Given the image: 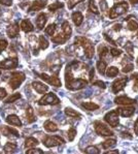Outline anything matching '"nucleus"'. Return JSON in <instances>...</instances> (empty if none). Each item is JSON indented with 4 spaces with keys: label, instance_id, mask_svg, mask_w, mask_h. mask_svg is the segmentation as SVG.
Masks as SVG:
<instances>
[{
    "label": "nucleus",
    "instance_id": "nucleus-1",
    "mask_svg": "<svg viewBox=\"0 0 138 154\" xmlns=\"http://www.w3.org/2000/svg\"><path fill=\"white\" fill-rule=\"evenodd\" d=\"M66 88L69 90H80L87 86L88 81L85 79H73L71 73V65H68L65 72Z\"/></svg>",
    "mask_w": 138,
    "mask_h": 154
},
{
    "label": "nucleus",
    "instance_id": "nucleus-2",
    "mask_svg": "<svg viewBox=\"0 0 138 154\" xmlns=\"http://www.w3.org/2000/svg\"><path fill=\"white\" fill-rule=\"evenodd\" d=\"M75 45H80L84 48L85 54L86 56L88 57L89 59H91L94 57L95 54V48H94V45L92 44L91 41H89L88 38L86 37H76L75 38Z\"/></svg>",
    "mask_w": 138,
    "mask_h": 154
},
{
    "label": "nucleus",
    "instance_id": "nucleus-3",
    "mask_svg": "<svg viewBox=\"0 0 138 154\" xmlns=\"http://www.w3.org/2000/svg\"><path fill=\"white\" fill-rule=\"evenodd\" d=\"M129 8V4L127 1H122L120 3H116L111 8V9L109 11V18L110 19H116L118 17L124 15L126 11Z\"/></svg>",
    "mask_w": 138,
    "mask_h": 154
},
{
    "label": "nucleus",
    "instance_id": "nucleus-4",
    "mask_svg": "<svg viewBox=\"0 0 138 154\" xmlns=\"http://www.w3.org/2000/svg\"><path fill=\"white\" fill-rule=\"evenodd\" d=\"M94 128L96 134L102 137H111L113 136V131L111 130L107 125H105L101 121H95L94 122Z\"/></svg>",
    "mask_w": 138,
    "mask_h": 154
},
{
    "label": "nucleus",
    "instance_id": "nucleus-5",
    "mask_svg": "<svg viewBox=\"0 0 138 154\" xmlns=\"http://www.w3.org/2000/svg\"><path fill=\"white\" fill-rule=\"evenodd\" d=\"M60 103V99L58 96L54 93H46L44 97H41L38 100L39 106H46V105H59Z\"/></svg>",
    "mask_w": 138,
    "mask_h": 154
},
{
    "label": "nucleus",
    "instance_id": "nucleus-6",
    "mask_svg": "<svg viewBox=\"0 0 138 154\" xmlns=\"http://www.w3.org/2000/svg\"><path fill=\"white\" fill-rule=\"evenodd\" d=\"M25 79H26V77L23 72H14L13 75H11L10 80H9V86H10L11 89L19 88V87L21 86V84L25 81Z\"/></svg>",
    "mask_w": 138,
    "mask_h": 154
},
{
    "label": "nucleus",
    "instance_id": "nucleus-7",
    "mask_svg": "<svg viewBox=\"0 0 138 154\" xmlns=\"http://www.w3.org/2000/svg\"><path fill=\"white\" fill-rule=\"evenodd\" d=\"M64 143V140L61 137L58 136H47L44 140V145L47 148H52V147L60 146L61 144Z\"/></svg>",
    "mask_w": 138,
    "mask_h": 154
},
{
    "label": "nucleus",
    "instance_id": "nucleus-8",
    "mask_svg": "<svg viewBox=\"0 0 138 154\" xmlns=\"http://www.w3.org/2000/svg\"><path fill=\"white\" fill-rule=\"evenodd\" d=\"M104 120L110 125L111 127H116L120 123L118 120V112L116 110L115 111H110L104 116Z\"/></svg>",
    "mask_w": 138,
    "mask_h": 154
},
{
    "label": "nucleus",
    "instance_id": "nucleus-9",
    "mask_svg": "<svg viewBox=\"0 0 138 154\" xmlns=\"http://www.w3.org/2000/svg\"><path fill=\"white\" fill-rule=\"evenodd\" d=\"M19 61L16 58H8L0 61V69H13L18 67Z\"/></svg>",
    "mask_w": 138,
    "mask_h": 154
},
{
    "label": "nucleus",
    "instance_id": "nucleus-10",
    "mask_svg": "<svg viewBox=\"0 0 138 154\" xmlns=\"http://www.w3.org/2000/svg\"><path fill=\"white\" fill-rule=\"evenodd\" d=\"M40 79H42L44 81H46V83L51 84L52 86L55 87H60L61 86V80L59 79L57 75H47L46 73H40L39 75Z\"/></svg>",
    "mask_w": 138,
    "mask_h": 154
},
{
    "label": "nucleus",
    "instance_id": "nucleus-11",
    "mask_svg": "<svg viewBox=\"0 0 138 154\" xmlns=\"http://www.w3.org/2000/svg\"><path fill=\"white\" fill-rule=\"evenodd\" d=\"M127 82H128L127 78H122V79L116 80L112 84V92L113 93H118V92L122 91V90L125 88Z\"/></svg>",
    "mask_w": 138,
    "mask_h": 154
},
{
    "label": "nucleus",
    "instance_id": "nucleus-12",
    "mask_svg": "<svg viewBox=\"0 0 138 154\" xmlns=\"http://www.w3.org/2000/svg\"><path fill=\"white\" fill-rule=\"evenodd\" d=\"M115 103L116 105H122V106H132L136 103L135 99H132L128 96L122 95V96H118V97H116L115 99Z\"/></svg>",
    "mask_w": 138,
    "mask_h": 154
},
{
    "label": "nucleus",
    "instance_id": "nucleus-13",
    "mask_svg": "<svg viewBox=\"0 0 138 154\" xmlns=\"http://www.w3.org/2000/svg\"><path fill=\"white\" fill-rule=\"evenodd\" d=\"M19 32H20V26H19L18 23H14V24L9 25L8 29H6V34L10 38H15V37L18 36Z\"/></svg>",
    "mask_w": 138,
    "mask_h": 154
},
{
    "label": "nucleus",
    "instance_id": "nucleus-14",
    "mask_svg": "<svg viewBox=\"0 0 138 154\" xmlns=\"http://www.w3.org/2000/svg\"><path fill=\"white\" fill-rule=\"evenodd\" d=\"M116 111L118 112V115H121L122 117H131L135 112V108L127 106H124V108H118Z\"/></svg>",
    "mask_w": 138,
    "mask_h": 154
},
{
    "label": "nucleus",
    "instance_id": "nucleus-15",
    "mask_svg": "<svg viewBox=\"0 0 138 154\" xmlns=\"http://www.w3.org/2000/svg\"><path fill=\"white\" fill-rule=\"evenodd\" d=\"M46 5V0H36V1H33L32 5L30 6V8L28 9L29 11H40Z\"/></svg>",
    "mask_w": 138,
    "mask_h": 154
},
{
    "label": "nucleus",
    "instance_id": "nucleus-16",
    "mask_svg": "<svg viewBox=\"0 0 138 154\" xmlns=\"http://www.w3.org/2000/svg\"><path fill=\"white\" fill-rule=\"evenodd\" d=\"M32 87L34 88L35 91L38 92V93H40V94H44V93H46V92L49 91V87H47L46 85L40 83V82H33Z\"/></svg>",
    "mask_w": 138,
    "mask_h": 154
},
{
    "label": "nucleus",
    "instance_id": "nucleus-17",
    "mask_svg": "<svg viewBox=\"0 0 138 154\" xmlns=\"http://www.w3.org/2000/svg\"><path fill=\"white\" fill-rule=\"evenodd\" d=\"M6 122L10 125H15V126H22V122H21L20 118L18 117L16 115H9L6 117Z\"/></svg>",
    "mask_w": 138,
    "mask_h": 154
},
{
    "label": "nucleus",
    "instance_id": "nucleus-18",
    "mask_svg": "<svg viewBox=\"0 0 138 154\" xmlns=\"http://www.w3.org/2000/svg\"><path fill=\"white\" fill-rule=\"evenodd\" d=\"M46 21H47V18H46V14H40V15L37 17V19H36V26H37V29H39V30H41V29H44V25H46Z\"/></svg>",
    "mask_w": 138,
    "mask_h": 154
},
{
    "label": "nucleus",
    "instance_id": "nucleus-19",
    "mask_svg": "<svg viewBox=\"0 0 138 154\" xmlns=\"http://www.w3.org/2000/svg\"><path fill=\"white\" fill-rule=\"evenodd\" d=\"M21 28L24 32H31L34 30V27H33L32 23L30 22L29 20H23L22 23H21Z\"/></svg>",
    "mask_w": 138,
    "mask_h": 154
},
{
    "label": "nucleus",
    "instance_id": "nucleus-20",
    "mask_svg": "<svg viewBox=\"0 0 138 154\" xmlns=\"http://www.w3.org/2000/svg\"><path fill=\"white\" fill-rule=\"evenodd\" d=\"M72 21L75 24V26H80L82 21H84V16L80 11H75V13L72 14Z\"/></svg>",
    "mask_w": 138,
    "mask_h": 154
},
{
    "label": "nucleus",
    "instance_id": "nucleus-21",
    "mask_svg": "<svg viewBox=\"0 0 138 154\" xmlns=\"http://www.w3.org/2000/svg\"><path fill=\"white\" fill-rule=\"evenodd\" d=\"M67 36L65 35V33L64 32H60L59 34H57L56 36L52 37V41H53V42H55V44H64V42H66V41H67Z\"/></svg>",
    "mask_w": 138,
    "mask_h": 154
},
{
    "label": "nucleus",
    "instance_id": "nucleus-22",
    "mask_svg": "<svg viewBox=\"0 0 138 154\" xmlns=\"http://www.w3.org/2000/svg\"><path fill=\"white\" fill-rule=\"evenodd\" d=\"M44 127L46 130L51 131V132H55L58 130V126H57L56 123H54L53 121H50V120H47V121L44 123Z\"/></svg>",
    "mask_w": 138,
    "mask_h": 154
},
{
    "label": "nucleus",
    "instance_id": "nucleus-23",
    "mask_svg": "<svg viewBox=\"0 0 138 154\" xmlns=\"http://www.w3.org/2000/svg\"><path fill=\"white\" fill-rule=\"evenodd\" d=\"M0 130H1V131L3 132L4 136H8L9 134H15L16 137H20L19 132L16 131V129L11 128V127H8V126H0Z\"/></svg>",
    "mask_w": 138,
    "mask_h": 154
},
{
    "label": "nucleus",
    "instance_id": "nucleus-24",
    "mask_svg": "<svg viewBox=\"0 0 138 154\" xmlns=\"http://www.w3.org/2000/svg\"><path fill=\"white\" fill-rule=\"evenodd\" d=\"M26 117H27V121L29 123H32L36 120V118H35V116H34V111H33L32 106H29L27 108V110H26Z\"/></svg>",
    "mask_w": 138,
    "mask_h": 154
},
{
    "label": "nucleus",
    "instance_id": "nucleus-25",
    "mask_svg": "<svg viewBox=\"0 0 138 154\" xmlns=\"http://www.w3.org/2000/svg\"><path fill=\"white\" fill-rule=\"evenodd\" d=\"M62 29H63V32L65 33V35L67 36V38H70L71 34H72V29H71V26L67 21L63 22V24H62Z\"/></svg>",
    "mask_w": 138,
    "mask_h": 154
},
{
    "label": "nucleus",
    "instance_id": "nucleus-26",
    "mask_svg": "<svg viewBox=\"0 0 138 154\" xmlns=\"http://www.w3.org/2000/svg\"><path fill=\"white\" fill-rule=\"evenodd\" d=\"M38 144H39V142L37 141V139L33 138V137H30V138L26 139V141H25L26 148H33V147L37 146Z\"/></svg>",
    "mask_w": 138,
    "mask_h": 154
},
{
    "label": "nucleus",
    "instance_id": "nucleus-27",
    "mask_svg": "<svg viewBox=\"0 0 138 154\" xmlns=\"http://www.w3.org/2000/svg\"><path fill=\"white\" fill-rule=\"evenodd\" d=\"M131 17L126 19V21L128 20V29L131 30V31H135V30H138V23L133 19H130Z\"/></svg>",
    "mask_w": 138,
    "mask_h": 154
},
{
    "label": "nucleus",
    "instance_id": "nucleus-28",
    "mask_svg": "<svg viewBox=\"0 0 138 154\" xmlns=\"http://www.w3.org/2000/svg\"><path fill=\"white\" fill-rule=\"evenodd\" d=\"M82 106L85 110H88V111H96L99 109V106L94 103H82Z\"/></svg>",
    "mask_w": 138,
    "mask_h": 154
},
{
    "label": "nucleus",
    "instance_id": "nucleus-29",
    "mask_svg": "<svg viewBox=\"0 0 138 154\" xmlns=\"http://www.w3.org/2000/svg\"><path fill=\"white\" fill-rule=\"evenodd\" d=\"M3 149H4V152L5 153H14L16 150V145L15 143L8 142V143L5 144V146H4Z\"/></svg>",
    "mask_w": 138,
    "mask_h": 154
},
{
    "label": "nucleus",
    "instance_id": "nucleus-30",
    "mask_svg": "<svg viewBox=\"0 0 138 154\" xmlns=\"http://www.w3.org/2000/svg\"><path fill=\"white\" fill-rule=\"evenodd\" d=\"M65 114L67 116H69V117H71V118H80V114L76 112L75 110H73V109H71V108H67V109H65Z\"/></svg>",
    "mask_w": 138,
    "mask_h": 154
},
{
    "label": "nucleus",
    "instance_id": "nucleus-31",
    "mask_svg": "<svg viewBox=\"0 0 138 154\" xmlns=\"http://www.w3.org/2000/svg\"><path fill=\"white\" fill-rule=\"evenodd\" d=\"M118 68L116 67V66H110L108 67L107 72H106V75L108 78H115L116 75H118Z\"/></svg>",
    "mask_w": 138,
    "mask_h": 154
},
{
    "label": "nucleus",
    "instance_id": "nucleus-32",
    "mask_svg": "<svg viewBox=\"0 0 138 154\" xmlns=\"http://www.w3.org/2000/svg\"><path fill=\"white\" fill-rule=\"evenodd\" d=\"M116 145V141L115 139H110V140H106L105 142L102 143V147L103 149H109L111 147H115Z\"/></svg>",
    "mask_w": 138,
    "mask_h": 154
},
{
    "label": "nucleus",
    "instance_id": "nucleus-33",
    "mask_svg": "<svg viewBox=\"0 0 138 154\" xmlns=\"http://www.w3.org/2000/svg\"><path fill=\"white\" fill-rule=\"evenodd\" d=\"M97 69H98L100 75H104L106 70V63L104 62L103 60L98 61V62H97Z\"/></svg>",
    "mask_w": 138,
    "mask_h": 154
},
{
    "label": "nucleus",
    "instance_id": "nucleus-34",
    "mask_svg": "<svg viewBox=\"0 0 138 154\" xmlns=\"http://www.w3.org/2000/svg\"><path fill=\"white\" fill-rule=\"evenodd\" d=\"M39 47H40V49H42V50H46L47 49V47H49V42H47V39L44 35H40L39 36Z\"/></svg>",
    "mask_w": 138,
    "mask_h": 154
},
{
    "label": "nucleus",
    "instance_id": "nucleus-35",
    "mask_svg": "<svg viewBox=\"0 0 138 154\" xmlns=\"http://www.w3.org/2000/svg\"><path fill=\"white\" fill-rule=\"evenodd\" d=\"M64 6V4L62 3V2H59V1H56L54 2L53 4H51V5L49 6V11H57V9H60Z\"/></svg>",
    "mask_w": 138,
    "mask_h": 154
},
{
    "label": "nucleus",
    "instance_id": "nucleus-36",
    "mask_svg": "<svg viewBox=\"0 0 138 154\" xmlns=\"http://www.w3.org/2000/svg\"><path fill=\"white\" fill-rule=\"evenodd\" d=\"M89 9L92 11L93 14H95V15H98V14H99V11H98V8H97L96 4H95L94 0H90V2H89Z\"/></svg>",
    "mask_w": 138,
    "mask_h": 154
},
{
    "label": "nucleus",
    "instance_id": "nucleus-37",
    "mask_svg": "<svg viewBox=\"0 0 138 154\" xmlns=\"http://www.w3.org/2000/svg\"><path fill=\"white\" fill-rule=\"evenodd\" d=\"M85 152L88 154H99V150H98V148L95 146H89L85 150Z\"/></svg>",
    "mask_w": 138,
    "mask_h": 154
},
{
    "label": "nucleus",
    "instance_id": "nucleus-38",
    "mask_svg": "<svg viewBox=\"0 0 138 154\" xmlns=\"http://www.w3.org/2000/svg\"><path fill=\"white\" fill-rule=\"evenodd\" d=\"M20 98H21V94L20 93H15V94H13L10 97H8V99H6L5 103H11L18 100V99H20Z\"/></svg>",
    "mask_w": 138,
    "mask_h": 154
},
{
    "label": "nucleus",
    "instance_id": "nucleus-39",
    "mask_svg": "<svg viewBox=\"0 0 138 154\" xmlns=\"http://www.w3.org/2000/svg\"><path fill=\"white\" fill-rule=\"evenodd\" d=\"M55 30H56V24H51V25L47 26L46 29H44V31H46V34H49L52 36V35L55 33Z\"/></svg>",
    "mask_w": 138,
    "mask_h": 154
},
{
    "label": "nucleus",
    "instance_id": "nucleus-40",
    "mask_svg": "<svg viewBox=\"0 0 138 154\" xmlns=\"http://www.w3.org/2000/svg\"><path fill=\"white\" fill-rule=\"evenodd\" d=\"M75 136H76V129L73 128V127L69 128V130H68V140L69 141L72 142L73 140H74Z\"/></svg>",
    "mask_w": 138,
    "mask_h": 154
},
{
    "label": "nucleus",
    "instance_id": "nucleus-41",
    "mask_svg": "<svg viewBox=\"0 0 138 154\" xmlns=\"http://www.w3.org/2000/svg\"><path fill=\"white\" fill-rule=\"evenodd\" d=\"M108 49L106 47H100V51H99V56L101 59L105 58V56L108 54Z\"/></svg>",
    "mask_w": 138,
    "mask_h": 154
},
{
    "label": "nucleus",
    "instance_id": "nucleus-42",
    "mask_svg": "<svg viewBox=\"0 0 138 154\" xmlns=\"http://www.w3.org/2000/svg\"><path fill=\"white\" fill-rule=\"evenodd\" d=\"M8 41L6 39H0V53L8 48Z\"/></svg>",
    "mask_w": 138,
    "mask_h": 154
},
{
    "label": "nucleus",
    "instance_id": "nucleus-43",
    "mask_svg": "<svg viewBox=\"0 0 138 154\" xmlns=\"http://www.w3.org/2000/svg\"><path fill=\"white\" fill-rule=\"evenodd\" d=\"M82 1H84V0H69L68 1V8H73L77 3H80V2H82Z\"/></svg>",
    "mask_w": 138,
    "mask_h": 154
},
{
    "label": "nucleus",
    "instance_id": "nucleus-44",
    "mask_svg": "<svg viewBox=\"0 0 138 154\" xmlns=\"http://www.w3.org/2000/svg\"><path fill=\"white\" fill-rule=\"evenodd\" d=\"M44 151L41 149H30L26 151V154H42Z\"/></svg>",
    "mask_w": 138,
    "mask_h": 154
},
{
    "label": "nucleus",
    "instance_id": "nucleus-45",
    "mask_svg": "<svg viewBox=\"0 0 138 154\" xmlns=\"http://www.w3.org/2000/svg\"><path fill=\"white\" fill-rule=\"evenodd\" d=\"M133 68H134V65L133 64H127V65H125L123 67V72H125V73H127V72H132L133 70Z\"/></svg>",
    "mask_w": 138,
    "mask_h": 154
},
{
    "label": "nucleus",
    "instance_id": "nucleus-46",
    "mask_svg": "<svg viewBox=\"0 0 138 154\" xmlns=\"http://www.w3.org/2000/svg\"><path fill=\"white\" fill-rule=\"evenodd\" d=\"M132 79L134 80V88L138 90V73H134L132 75Z\"/></svg>",
    "mask_w": 138,
    "mask_h": 154
},
{
    "label": "nucleus",
    "instance_id": "nucleus-47",
    "mask_svg": "<svg viewBox=\"0 0 138 154\" xmlns=\"http://www.w3.org/2000/svg\"><path fill=\"white\" fill-rule=\"evenodd\" d=\"M121 53H122V52H121L120 50H118V49H111L110 50V54L113 57H118V55H121Z\"/></svg>",
    "mask_w": 138,
    "mask_h": 154
},
{
    "label": "nucleus",
    "instance_id": "nucleus-48",
    "mask_svg": "<svg viewBox=\"0 0 138 154\" xmlns=\"http://www.w3.org/2000/svg\"><path fill=\"white\" fill-rule=\"evenodd\" d=\"M0 4L5 6H10L13 4V0H0Z\"/></svg>",
    "mask_w": 138,
    "mask_h": 154
},
{
    "label": "nucleus",
    "instance_id": "nucleus-49",
    "mask_svg": "<svg viewBox=\"0 0 138 154\" xmlns=\"http://www.w3.org/2000/svg\"><path fill=\"white\" fill-rule=\"evenodd\" d=\"M6 95H8V92H6V90L3 89V88H0V99L5 98Z\"/></svg>",
    "mask_w": 138,
    "mask_h": 154
},
{
    "label": "nucleus",
    "instance_id": "nucleus-50",
    "mask_svg": "<svg viewBox=\"0 0 138 154\" xmlns=\"http://www.w3.org/2000/svg\"><path fill=\"white\" fill-rule=\"evenodd\" d=\"M93 84L95 85V86H98L100 87V88H102V89H105V84H104L103 82H101V81H97V82H93Z\"/></svg>",
    "mask_w": 138,
    "mask_h": 154
},
{
    "label": "nucleus",
    "instance_id": "nucleus-51",
    "mask_svg": "<svg viewBox=\"0 0 138 154\" xmlns=\"http://www.w3.org/2000/svg\"><path fill=\"white\" fill-rule=\"evenodd\" d=\"M134 131L135 134L138 136V118L136 119V121H135V124H134Z\"/></svg>",
    "mask_w": 138,
    "mask_h": 154
},
{
    "label": "nucleus",
    "instance_id": "nucleus-52",
    "mask_svg": "<svg viewBox=\"0 0 138 154\" xmlns=\"http://www.w3.org/2000/svg\"><path fill=\"white\" fill-rule=\"evenodd\" d=\"M95 75V70L94 68H92L91 72H90V81H93V77Z\"/></svg>",
    "mask_w": 138,
    "mask_h": 154
},
{
    "label": "nucleus",
    "instance_id": "nucleus-53",
    "mask_svg": "<svg viewBox=\"0 0 138 154\" xmlns=\"http://www.w3.org/2000/svg\"><path fill=\"white\" fill-rule=\"evenodd\" d=\"M121 28H122L121 27V24H116L115 26H113V29H115L116 31H120Z\"/></svg>",
    "mask_w": 138,
    "mask_h": 154
},
{
    "label": "nucleus",
    "instance_id": "nucleus-54",
    "mask_svg": "<svg viewBox=\"0 0 138 154\" xmlns=\"http://www.w3.org/2000/svg\"><path fill=\"white\" fill-rule=\"evenodd\" d=\"M105 154H118V150H112V151H107Z\"/></svg>",
    "mask_w": 138,
    "mask_h": 154
},
{
    "label": "nucleus",
    "instance_id": "nucleus-55",
    "mask_svg": "<svg viewBox=\"0 0 138 154\" xmlns=\"http://www.w3.org/2000/svg\"><path fill=\"white\" fill-rule=\"evenodd\" d=\"M131 2H132V3H137L138 0H131Z\"/></svg>",
    "mask_w": 138,
    "mask_h": 154
},
{
    "label": "nucleus",
    "instance_id": "nucleus-56",
    "mask_svg": "<svg viewBox=\"0 0 138 154\" xmlns=\"http://www.w3.org/2000/svg\"><path fill=\"white\" fill-rule=\"evenodd\" d=\"M137 64H138V59H137Z\"/></svg>",
    "mask_w": 138,
    "mask_h": 154
},
{
    "label": "nucleus",
    "instance_id": "nucleus-57",
    "mask_svg": "<svg viewBox=\"0 0 138 154\" xmlns=\"http://www.w3.org/2000/svg\"><path fill=\"white\" fill-rule=\"evenodd\" d=\"M137 37H138V33H137Z\"/></svg>",
    "mask_w": 138,
    "mask_h": 154
},
{
    "label": "nucleus",
    "instance_id": "nucleus-58",
    "mask_svg": "<svg viewBox=\"0 0 138 154\" xmlns=\"http://www.w3.org/2000/svg\"><path fill=\"white\" fill-rule=\"evenodd\" d=\"M0 75H1V72H0Z\"/></svg>",
    "mask_w": 138,
    "mask_h": 154
}]
</instances>
